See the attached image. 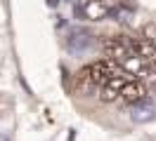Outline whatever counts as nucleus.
<instances>
[{
  "mask_svg": "<svg viewBox=\"0 0 156 141\" xmlns=\"http://www.w3.org/2000/svg\"><path fill=\"white\" fill-rule=\"evenodd\" d=\"M2 141H14V139H12L10 134H7V136H2Z\"/></svg>",
  "mask_w": 156,
  "mask_h": 141,
  "instance_id": "10",
  "label": "nucleus"
},
{
  "mask_svg": "<svg viewBox=\"0 0 156 141\" xmlns=\"http://www.w3.org/2000/svg\"><path fill=\"white\" fill-rule=\"evenodd\" d=\"M118 7V0H85L80 14L85 21H104L109 14H114Z\"/></svg>",
  "mask_w": 156,
  "mask_h": 141,
  "instance_id": "1",
  "label": "nucleus"
},
{
  "mask_svg": "<svg viewBox=\"0 0 156 141\" xmlns=\"http://www.w3.org/2000/svg\"><path fill=\"white\" fill-rule=\"evenodd\" d=\"M88 73H90V82H92V87H102V85L107 82L114 73V66L109 64V61H95V64L88 66Z\"/></svg>",
  "mask_w": 156,
  "mask_h": 141,
  "instance_id": "7",
  "label": "nucleus"
},
{
  "mask_svg": "<svg viewBox=\"0 0 156 141\" xmlns=\"http://www.w3.org/2000/svg\"><path fill=\"white\" fill-rule=\"evenodd\" d=\"M147 94H149V92H147V87L140 82V80H126V82L121 85L118 96H121L126 103H130V106H133V103H137V101H144Z\"/></svg>",
  "mask_w": 156,
  "mask_h": 141,
  "instance_id": "5",
  "label": "nucleus"
},
{
  "mask_svg": "<svg viewBox=\"0 0 156 141\" xmlns=\"http://www.w3.org/2000/svg\"><path fill=\"white\" fill-rule=\"evenodd\" d=\"M154 73H156V59H154Z\"/></svg>",
  "mask_w": 156,
  "mask_h": 141,
  "instance_id": "11",
  "label": "nucleus"
},
{
  "mask_svg": "<svg viewBox=\"0 0 156 141\" xmlns=\"http://www.w3.org/2000/svg\"><path fill=\"white\" fill-rule=\"evenodd\" d=\"M126 82L123 75H111L107 82L102 85V92H99V99L102 101H116L118 99V92H121V85Z\"/></svg>",
  "mask_w": 156,
  "mask_h": 141,
  "instance_id": "9",
  "label": "nucleus"
},
{
  "mask_svg": "<svg viewBox=\"0 0 156 141\" xmlns=\"http://www.w3.org/2000/svg\"><path fill=\"white\" fill-rule=\"evenodd\" d=\"M118 66H121L128 75H135V78H149V75H151L149 66H147V59L137 56L135 52H130L123 61H118Z\"/></svg>",
  "mask_w": 156,
  "mask_h": 141,
  "instance_id": "6",
  "label": "nucleus"
},
{
  "mask_svg": "<svg viewBox=\"0 0 156 141\" xmlns=\"http://www.w3.org/2000/svg\"><path fill=\"white\" fill-rule=\"evenodd\" d=\"M128 42H130V49L137 56H142L147 61L156 59V40H151L147 35H128Z\"/></svg>",
  "mask_w": 156,
  "mask_h": 141,
  "instance_id": "4",
  "label": "nucleus"
},
{
  "mask_svg": "<svg viewBox=\"0 0 156 141\" xmlns=\"http://www.w3.org/2000/svg\"><path fill=\"white\" fill-rule=\"evenodd\" d=\"M92 42H95V35H92L90 31H85V28H73V31L64 38V45H66V49L71 54H83Z\"/></svg>",
  "mask_w": 156,
  "mask_h": 141,
  "instance_id": "3",
  "label": "nucleus"
},
{
  "mask_svg": "<svg viewBox=\"0 0 156 141\" xmlns=\"http://www.w3.org/2000/svg\"><path fill=\"white\" fill-rule=\"evenodd\" d=\"M156 118V103L154 101H137L133 103V108H130V120L137 122V125H142V122H149Z\"/></svg>",
  "mask_w": 156,
  "mask_h": 141,
  "instance_id": "8",
  "label": "nucleus"
},
{
  "mask_svg": "<svg viewBox=\"0 0 156 141\" xmlns=\"http://www.w3.org/2000/svg\"><path fill=\"white\" fill-rule=\"evenodd\" d=\"M102 49H104V56H109L111 61H123L133 49H130V42H128V35H114L107 38L102 42Z\"/></svg>",
  "mask_w": 156,
  "mask_h": 141,
  "instance_id": "2",
  "label": "nucleus"
}]
</instances>
